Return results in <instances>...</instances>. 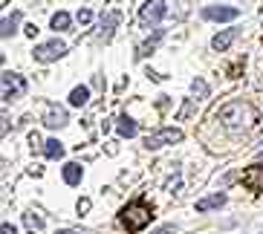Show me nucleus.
<instances>
[{"mask_svg": "<svg viewBox=\"0 0 263 234\" xmlns=\"http://www.w3.org/2000/svg\"><path fill=\"white\" fill-rule=\"evenodd\" d=\"M217 119L226 127H252L257 122V107L249 102H229L226 107H220Z\"/></svg>", "mask_w": 263, "mask_h": 234, "instance_id": "obj_1", "label": "nucleus"}, {"mask_svg": "<svg viewBox=\"0 0 263 234\" xmlns=\"http://www.w3.org/2000/svg\"><path fill=\"white\" fill-rule=\"evenodd\" d=\"M151 217H154V208H151V203L147 200H133V203H127L122 208V214H119V223H122L124 228L130 234L142 231V228L151 223Z\"/></svg>", "mask_w": 263, "mask_h": 234, "instance_id": "obj_2", "label": "nucleus"}, {"mask_svg": "<svg viewBox=\"0 0 263 234\" xmlns=\"http://www.w3.org/2000/svg\"><path fill=\"white\" fill-rule=\"evenodd\" d=\"M177 142H182V130L179 127H162V130H156V133H147L145 148L156 150V148H165V145H177Z\"/></svg>", "mask_w": 263, "mask_h": 234, "instance_id": "obj_3", "label": "nucleus"}, {"mask_svg": "<svg viewBox=\"0 0 263 234\" xmlns=\"http://www.w3.org/2000/svg\"><path fill=\"white\" fill-rule=\"evenodd\" d=\"M165 12H168V6H165V0H145L139 9V21L145 29H151V26H156L159 21L165 17Z\"/></svg>", "mask_w": 263, "mask_h": 234, "instance_id": "obj_4", "label": "nucleus"}, {"mask_svg": "<svg viewBox=\"0 0 263 234\" xmlns=\"http://www.w3.org/2000/svg\"><path fill=\"white\" fill-rule=\"evenodd\" d=\"M67 52V44L64 41H47V44H41V47H35V61L41 64H49V61H58L61 55Z\"/></svg>", "mask_w": 263, "mask_h": 234, "instance_id": "obj_5", "label": "nucleus"}, {"mask_svg": "<svg viewBox=\"0 0 263 234\" xmlns=\"http://www.w3.org/2000/svg\"><path fill=\"white\" fill-rule=\"evenodd\" d=\"M24 93H26V81H24V75H17V72H3V102L21 99Z\"/></svg>", "mask_w": 263, "mask_h": 234, "instance_id": "obj_6", "label": "nucleus"}, {"mask_svg": "<svg viewBox=\"0 0 263 234\" xmlns=\"http://www.w3.org/2000/svg\"><path fill=\"white\" fill-rule=\"evenodd\" d=\"M243 185H246L249 191L260 194L263 191V165H249L246 171H243Z\"/></svg>", "mask_w": 263, "mask_h": 234, "instance_id": "obj_7", "label": "nucleus"}, {"mask_svg": "<svg viewBox=\"0 0 263 234\" xmlns=\"http://www.w3.org/2000/svg\"><path fill=\"white\" fill-rule=\"evenodd\" d=\"M237 15H240V9H234V6H205L202 9L205 21H234Z\"/></svg>", "mask_w": 263, "mask_h": 234, "instance_id": "obj_8", "label": "nucleus"}, {"mask_svg": "<svg viewBox=\"0 0 263 234\" xmlns=\"http://www.w3.org/2000/svg\"><path fill=\"white\" fill-rule=\"evenodd\" d=\"M67 122H70V119H67V110L58 107V104H52V102H47V116H44V125L55 130V127H64Z\"/></svg>", "mask_w": 263, "mask_h": 234, "instance_id": "obj_9", "label": "nucleus"}, {"mask_svg": "<svg viewBox=\"0 0 263 234\" xmlns=\"http://www.w3.org/2000/svg\"><path fill=\"white\" fill-rule=\"evenodd\" d=\"M116 130H119V136H124V139H133V136L139 133V125H136L130 116H119L116 119Z\"/></svg>", "mask_w": 263, "mask_h": 234, "instance_id": "obj_10", "label": "nucleus"}, {"mask_svg": "<svg viewBox=\"0 0 263 234\" xmlns=\"http://www.w3.org/2000/svg\"><path fill=\"white\" fill-rule=\"evenodd\" d=\"M119 21H122V12H116V9H113V12H107V15L101 17V38L110 41V35H113V26H116Z\"/></svg>", "mask_w": 263, "mask_h": 234, "instance_id": "obj_11", "label": "nucleus"}, {"mask_svg": "<svg viewBox=\"0 0 263 234\" xmlns=\"http://www.w3.org/2000/svg\"><path fill=\"white\" fill-rule=\"evenodd\" d=\"M237 38V29H226L220 32V35H214V41H211V47L217 49V52H226V49L232 47V41Z\"/></svg>", "mask_w": 263, "mask_h": 234, "instance_id": "obj_12", "label": "nucleus"}, {"mask_svg": "<svg viewBox=\"0 0 263 234\" xmlns=\"http://www.w3.org/2000/svg\"><path fill=\"white\" fill-rule=\"evenodd\" d=\"M223 205H226V194H214V197H205V200H200V203H197V211H200V214H205V211L223 208Z\"/></svg>", "mask_w": 263, "mask_h": 234, "instance_id": "obj_13", "label": "nucleus"}, {"mask_svg": "<svg viewBox=\"0 0 263 234\" xmlns=\"http://www.w3.org/2000/svg\"><path fill=\"white\" fill-rule=\"evenodd\" d=\"M24 21V12H12V15L3 17V38H12L17 32V24Z\"/></svg>", "mask_w": 263, "mask_h": 234, "instance_id": "obj_14", "label": "nucleus"}, {"mask_svg": "<svg viewBox=\"0 0 263 234\" xmlns=\"http://www.w3.org/2000/svg\"><path fill=\"white\" fill-rule=\"evenodd\" d=\"M64 182H67V185H78V182H81V165H76V162L64 165Z\"/></svg>", "mask_w": 263, "mask_h": 234, "instance_id": "obj_15", "label": "nucleus"}, {"mask_svg": "<svg viewBox=\"0 0 263 234\" xmlns=\"http://www.w3.org/2000/svg\"><path fill=\"white\" fill-rule=\"evenodd\" d=\"M87 102H90V87L81 84V87H76V90L70 93V104H72V107H84Z\"/></svg>", "mask_w": 263, "mask_h": 234, "instance_id": "obj_16", "label": "nucleus"}, {"mask_svg": "<svg viewBox=\"0 0 263 234\" xmlns=\"http://www.w3.org/2000/svg\"><path fill=\"white\" fill-rule=\"evenodd\" d=\"M162 35H165L162 29H156V32H154V38H151V41H145V44H142V47L136 49V58H145V55H151V52H154V49H156V44H159V38H162Z\"/></svg>", "mask_w": 263, "mask_h": 234, "instance_id": "obj_17", "label": "nucleus"}, {"mask_svg": "<svg viewBox=\"0 0 263 234\" xmlns=\"http://www.w3.org/2000/svg\"><path fill=\"white\" fill-rule=\"evenodd\" d=\"M44 153H47L49 159H61V156H64V145L58 139H49V142H44Z\"/></svg>", "mask_w": 263, "mask_h": 234, "instance_id": "obj_18", "label": "nucleus"}, {"mask_svg": "<svg viewBox=\"0 0 263 234\" xmlns=\"http://www.w3.org/2000/svg\"><path fill=\"white\" fill-rule=\"evenodd\" d=\"M52 29L55 32L70 29V15H67V12H55V15H52Z\"/></svg>", "mask_w": 263, "mask_h": 234, "instance_id": "obj_19", "label": "nucleus"}, {"mask_svg": "<svg viewBox=\"0 0 263 234\" xmlns=\"http://www.w3.org/2000/svg\"><path fill=\"white\" fill-rule=\"evenodd\" d=\"M24 223H26V228H29L32 234L44 228V220H41V217H32V214H24Z\"/></svg>", "mask_w": 263, "mask_h": 234, "instance_id": "obj_20", "label": "nucleus"}, {"mask_svg": "<svg viewBox=\"0 0 263 234\" xmlns=\"http://www.w3.org/2000/svg\"><path fill=\"white\" fill-rule=\"evenodd\" d=\"M191 90H194V95H200V99H205V95H209V84H205L202 78H194V81H191Z\"/></svg>", "mask_w": 263, "mask_h": 234, "instance_id": "obj_21", "label": "nucleus"}, {"mask_svg": "<svg viewBox=\"0 0 263 234\" xmlns=\"http://www.w3.org/2000/svg\"><path fill=\"white\" fill-rule=\"evenodd\" d=\"M90 21H93V12H90V9H81V12H78V24L84 26V24H90Z\"/></svg>", "mask_w": 263, "mask_h": 234, "instance_id": "obj_22", "label": "nucleus"}, {"mask_svg": "<svg viewBox=\"0 0 263 234\" xmlns=\"http://www.w3.org/2000/svg\"><path fill=\"white\" fill-rule=\"evenodd\" d=\"M55 234H90L87 228H58Z\"/></svg>", "mask_w": 263, "mask_h": 234, "instance_id": "obj_23", "label": "nucleus"}, {"mask_svg": "<svg viewBox=\"0 0 263 234\" xmlns=\"http://www.w3.org/2000/svg\"><path fill=\"white\" fill-rule=\"evenodd\" d=\"M84 211H90V200H78V214H84Z\"/></svg>", "mask_w": 263, "mask_h": 234, "instance_id": "obj_24", "label": "nucleus"}, {"mask_svg": "<svg viewBox=\"0 0 263 234\" xmlns=\"http://www.w3.org/2000/svg\"><path fill=\"white\" fill-rule=\"evenodd\" d=\"M26 35H29V38H35V35H38V26L29 24V26H26Z\"/></svg>", "mask_w": 263, "mask_h": 234, "instance_id": "obj_25", "label": "nucleus"}, {"mask_svg": "<svg viewBox=\"0 0 263 234\" xmlns=\"http://www.w3.org/2000/svg\"><path fill=\"white\" fill-rule=\"evenodd\" d=\"M188 113H191V102H185V107L179 110V119H185V116H188Z\"/></svg>", "mask_w": 263, "mask_h": 234, "instance_id": "obj_26", "label": "nucleus"}, {"mask_svg": "<svg viewBox=\"0 0 263 234\" xmlns=\"http://www.w3.org/2000/svg\"><path fill=\"white\" fill-rule=\"evenodd\" d=\"M3 234H17L15 226H9V223H3Z\"/></svg>", "mask_w": 263, "mask_h": 234, "instance_id": "obj_27", "label": "nucleus"}, {"mask_svg": "<svg viewBox=\"0 0 263 234\" xmlns=\"http://www.w3.org/2000/svg\"><path fill=\"white\" fill-rule=\"evenodd\" d=\"M171 231H174V226H162L159 231H154V234H171Z\"/></svg>", "mask_w": 263, "mask_h": 234, "instance_id": "obj_28", "label": "nucleus"}]
</instances>
